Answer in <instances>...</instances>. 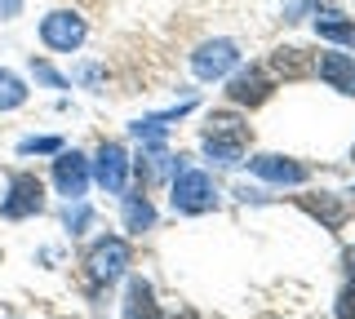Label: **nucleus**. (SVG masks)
I'll return each instance as SVG.
<instances>
[{
  "instance_id": "4468645a",
  "label": "nucleus",
  "mask_w": 355,
  "mask_h": 319,
  "mask_svg": "<svg viewBox=\"0 0 355 319\" xmlns=\"http://www.w3.org/2000/svg\"><path fill=\"white\" fill-rule=\"evenodd\" d=\"M125 195V208H120V213H125V230L129 235H142V230H151L155 226V208H151V200L142 191H120Z\"/></svg>"
},
{
  "instance_id": "f257e3e1",
  "label": "nucleus",
  "mask_w": 355,
  "mask_h": 319,
  "mask_svg": "<svg viewBox=\"0 0 355 319\" xmlns=\"http://www.w3.org/2000/svg\"><path fill=\"white\" fill-rule=\"evenodd\" d=\"M200 147H205V156L214 164L231 169V164H240L244 147H249V125L231 111H218V116H209L205 134H200Z\"/></svg>"
},
{
  "instance_id": "393cba45",
  "label": "nucleus",
  "mask_w": 355,
  "mask_h": 319,
  "mask_svg": "<svg viewBox=\"0 0 355 319\" xmlns=\"http://www.w3.org/2000/svg\"><path fill=\"white\" fill-rule=\"evenodd\" d=\"M347 266H351V271H355V248H351V253H347Z\"/></svg>"
},
{
  "instance_id": "dca6fc26",
  "label": "nucleus",
  "mask_w": 355,
  "mask_h": 319,
  "mask_svg": "<svg viewBox=\"0 0 355 319\" xmlns=\"http://www.w3.org/2000/svg\"><path fill=\"white\" fill-rule=\"evenodd\" d=\"M315 36H320V40H329V45H347V49H355V23H347L342 14H324V18H315Z\"/></svg>"
},
{
  "instance_id": "f8f14e48",
  "label": "nucleus",
  "mask_w": 355,
  "mask_h": 319,
  "mask_svg": "<svg viewBox=\"0 0 355 319\" xmlns=\"http://www.w3.org/2000/svg\"><path fill=\"white\" fill-rule=\"evenodd\" d=\"M120 311H125V319H164L160 306H155V289H151L147 280H129Z\"/></svg>"
},
{
  "instance_id": "5701e85b",
  "label": "nucleus",
  "mask_w": 355,
  "mask_h": 319,
  "mask_svg": "<svg viewBox=\"0 0 355 319\" xmlns=\"http://www.w3.org/2000/svg\"><path fill=\"white\" fill-rule=\"evenodd\" d=\"M18 14H22V0H0V23H9Z\"/></svg>"
},
{
  "instance_id": "f3484780",
  "label": "nucleus",
  "mask_w": 355,
  "mask_h": 319,
  "mask_svg": "<svg viewBox=\"0 0 355 319\" xmlns=\"http://www.w3.org/2000/svg\"><path fill=\"white\" fill-rule=\"evenodd\" d=\"M22 102H27V84L9 67H0V111H18Z\"/></svg>"
},
{
  "instance_id": "9b49d317",
  "label": "nucleus",
  "mask_w": 355,
  "mask_h": 319,
  "mask_svg": "<svg viewBox=\"0 0 355 319\" xmlns=\"http://www.w3.org/2000/svg\"><path fill=\"white\" fill-rule=\"evenodd\" d=\"M315 75L329 84V89L355 98V58H347V53H320V58H315Z\"/></svg>"
},
{
  "instance_id": "2eb2a0df",
  "label": "nucleus",
  "mask_w": 355,
  "mask_h": 319,
  "mask_svg": "<svg viewBox=\"0 0 355 319\" xmlns=\"http://www.w3.org/2000/svg\"><path fill=\"white\" fill-rule=\"evenodd\" d=\"M302 208L311 217H320L329 230H338L342 222H347V204H342L338 195H302Z\"/></svg>"
},
{
  "instance_id": "aec40b11",
  "label": "nucleus",
  "mask_w": 355,
  "mask_h": 319,
  "mask_svg": "<svg viewBox=\"0 0 355 319\" xmlns=\"http://www.w3.org/2000/svg\"><path fill=\"white\" fill-rule=\"evenodd\" d=\"M31 75H36L40 84H49V89H71V80H67L62 71H53L44 58H31Z\"/></svg>"
},
{
  "instance_id": "a878e982",
  "label": "nucleus",
  "mask_w": 355,
  "mask_h": 319,
  "mask_svg": "<svg viewBox=\"0 0 355 319\" xmlns=\"http://www.w3.org/2000/svg\"><path fill=\"white\" fill-rule=\"evenodd\" d=\"M351 156H355V151H351Z\"/></svg>"
},
{
  "instance_id": "7ed1b4c3",
  "label": "nucleus",
  "mask_w": 355,
  "mask_h": 319,
  "mask_svg": "<svg viewBox=\"0 0 355 319\" xmlns=\"http://www.w3.org/2000/svg\"><path fill=\"white\" fill-rule=\"evenodd\" d=\"M169 200L178 213H187V217H200V213H209V208L218 204V186L214 178H209L205 169H178L173 173V191H169Z\"/></svg>"
},
{
  "instance_id": "39448f33",
  "label": "nucleus",
  "mask_w": 355,
  "mask_h": 319,
  "mask_svg": "<svg viewBox=\"0 0 355 319\" xmlns=\"http://www.w3.org/2000/svg\"><path fill=\"white\" fill-rule=\"evenodd\" d=\"M44 213V186L36 173H14L9 178V191L0 200V217L5 222H22V217H36Z\"/></svg>"
},
{
  "instance_id": "9d476101",
  "label": "nucleus",
  "mask_w": 355,
  "mask_h": 319,
  "mask_svg": "<svg viewBox=\"0 0 355 319\" xmlns=\"http://www.w3.org/2000/svg\"><path fill=\"white\" fill-rule=\"evenodd\" d=\"M249 173L262 178V182H275V186H302L306 182V164L284 160V156H253Z\"/></svg>"
},
{
  "instance_id": "ddd939ff",
  "label": "nucleus",
  "mask_w": 355,
  "mask_h": 319,
  "mask_svg": "<svg viewBox=\"0 0 355 319\" xmlns=\"http://www.w3.org/2000/svg\"><path fill=\"white\" fill-rule=\"evenodd\" d=\"M271 71L284 75V80H302V75H315V58H311L306 49H275L271 53Z\"/></svg>"
},
{
  "instance_id": "423d86ee",
  "label": "nucleus",
  "mask_w": 355,
  "mask_h": 319,
  "mask_svg": "<svg viewBox=\"0 0 355 319\" xmlns=\"http://www.w3.org/2000/svg\"><path fill=\"white\" fill-rule=\"evenodd\" d=\"M236 67H240V45L227 40V36L205 40V45L191 53V71L200 75V80H227Z\"/></svg>"
},
{
  "instance_id": "a211bd4d",
  "label": "nucleus",
  "mask_w": 355,
  "mask_h": 319,
  "mask_svg": "<svg viewBox=\"0 0 355 319\" xmlns=\"http://www.w3.org/2000/svg\"><path fill=\"white\" fill-rule=\"evenodd\" d=\"M67 230H71V235H85V226H94V208H89L85 200H67Z\"/></svg>"
},
{
  "instance_id": "20e7f679",
  "label": "nucleus",
  "mask_w": 355,
  "mask_h": 319,
  "mask_svg": "<svg viewBox=\"0 0 355 319\" xmlns=\"http://www.w3.org/2000/svg\"><path fill=\"white\" fill-rule=\"evenodd\" d=\"M85 36H89V23L76 9H53V14L40 18V45L53 53H76L85 45Z\"/></svg>"
},
{
  "instance_id": "4be33fe9",
  "label": "nucleus",
  "mask_w": 355,
  "mask_h": 319,
  "mask_svg": "<svg viewBox=\"0 0 355 319\" xmlns=\"http://www.w3.org/2000/svg\"><path fill=\"white\" fill-rule=\"evenodd\" d=\"M76 80H80V84H98V80H103V67H98V62H85V67L76 71Z\"/></svg>"
},
{
  "instance_id": "412c9836",
  "label": "nucleus",
  "mask_w": 355,
  "mask_h": 319,
  "mask_svg": "<svg viewBox=\"0 0 355 319\" xmlns=\"http://www.w3.org/2000/svg\"><path fill=\"white\" fill-rule=\"evenodd\" d=\"M333 311H338V319H355V280H351L347 289L338 293V302H333Z\"/></svg>"
},
{
  "instance_id": "0eeeda50",
  "label": "nucleus",
  "mask_w": 355,
  "mask_h": 319,
  "mask_svg": "<svg viewBox=\"0 0 355 319\" xmlns=\"http://www.w3.org/2000/svg\"><path fill=\"white\" fill-rule=\"evenodd\" d=\"M89 173H94V182L103 186L107 195H120L129 186V156H125V147H120V142H103L98 156H94V164H89Z\"/></svg>"
},
{
  "instance_id": "1a4fd4ad",
  "label": "nucleus",
  "mask_w": 355,
  "mask_h": 319,
  "mask_svg": "<svg viewBox=\"0 0 355 319\" xmlns=\"http://www.w3.org/2000/svg\"><path fill=\"white\" fill-rule=\"evenodd\" d=\"M89 182H94V173H89V160L80 151H58V160H53V186H58V195L85 200Z\"/></svg>"
},
{
  "instance_id": "6ab92c4d",
  "label": "nucleus",
  "mask_w": 355,
  "mask_h": 319,
  "mask_svg": "<svg viewBox=\"0 0 355 319\" xmlns=\"http://www.w3.org/2000/svg\"><path fill=\"white\" fill-rule=\"evenodd\" d=\"M62 138H22L18 142V156H58Z\"/></svg>"
},
{
  "instance_id": "f03ea898",
  "label": "nucleus",
  "mask_w": 355,
  "mask_h": 319,
  "mask_svg": "<svg viewBox=\"0 0 355 319\" xmlns=\"http://www.w3.org/2000/svg\"><path fill=\"white\" fill-rule=\"evenodd\" d=\"M125 271H129V239L103 235L94 248H89V257H85V289H89V297L111 289L116 280H125Z\"/></svg>"
},
{
  "instance_id": "6e6552de",
  "label": "nucleus",
  "mask_w": 355,
  "mask_h": 319,
  "mask_svg": "<svg viewBox=\"0 0 355 319\" xmlns=\"http://www.w3.org/2000/svg\"><path fill=\"white\" fill-rule=\"evenodd\" d=\"M275 89V80L266 75V67H236L227 75V98L231 102H240V107H258L266 102Z\"/></svg>"
},
{
  "instance_id": "b1692460",
  "label": "nucleus",
  "mask_w": 355,
  "mask_h": 319,
  "mask_svg": "<svg viewBox=\"0 0 355 319\" xmlns=\"http://www.w3.org/2000/svg\"><path fill=\"white\" fill-rule=\"evenodd\" d=\"M169 319H200L196 311H187V306H182V311H178V315H169Z\"/></svg>"
}]
</instances>
